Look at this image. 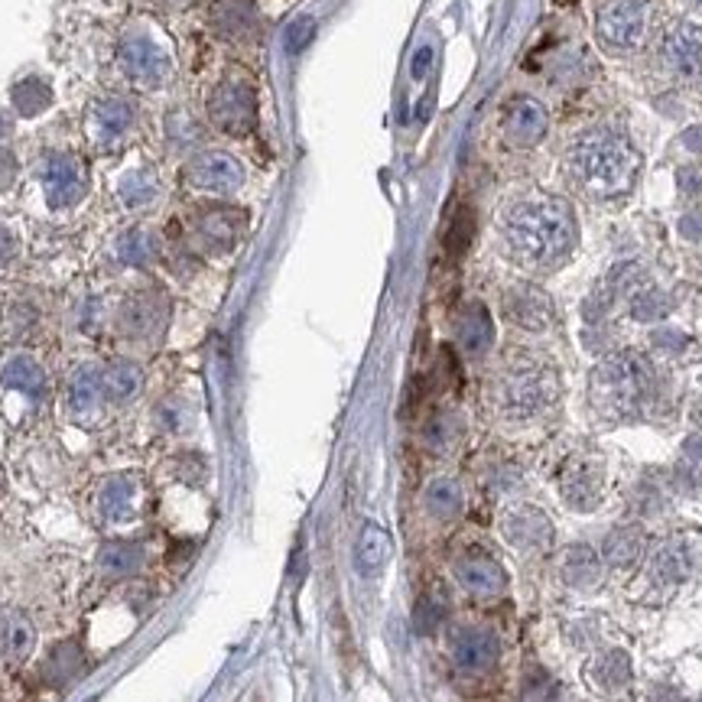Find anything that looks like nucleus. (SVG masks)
<instances>
[{"instance_id": "37", "label": "nucleus", "mask_w": 702, "mask_h": 702, "mask_svg": "<svg viewBox=\"0 0 702 702\" xmlns=\"http://www.w3.org/2000/svg\"><path fill=\"white\" fill-rule=\"evenodd\" d=\"M78 670H82V654H78L75 644H62L56 654H52V660H49V676L56 683L72 680Z\"/></svg>"}, {"instance_id": "4", "label": "nucleus", "mask_w": 702, "mask_h": 702, "mask_svg": "<svg viewBox=\"0 0 702 702\" xmlns=\"http://www.w3.org/2000/svg\"><path fill=\"white\" fill-rule=\"evenodd\" d=\"M208 121L228 137H247L257 124V95L247 78H221L208 95Z\"/></svg>"}, {"instance_id": "10", "label": "nucleus", "mask_w": 702, "mask_h": 702, "mask_svg": "<svg viewBox=\"0 0 702 702\" xmlns=\"http://www.w3.org/2000/svg\"><path fill=\"white\" fill-rule=\"evenodd\" d=\"M553 397V377L543 368H520L504 381L501 403L511 416H533Z\"/></svg>"}, {"instance_id": "15", "label": "nucleus", "mask_w": 702, "mask_h": 702, "mask_svg": "<svg viewBox=\"0 0 702 702\" xmlns=\"http://www.w3.org/2000/svg\"><path fill=\"white\" fill-rule=\"evenodd\" d=\"M504 312L514 325H524V329L540 332L553 319V299L546 296L540 286L520 283L504 296Z\"/></svg>"}, {"instance_id": "27", "label": "nucleus", "mask_w": 702, "mask_h": 702, "mask_svg": "<svg viewBox=\"0 0 702 702\" xmlns=\"http://www.w3.org/2000/svg\"><path fill=\"white\" fill-rule=\"evenodd\" d=\"M426 511L439 520H452L462 511V488L452 478H436L426 488Z\"/></svg>"}, {"instance_id": "38", "label": "nucleus", "mask_w": 702, "mask_h": 702, "mask_svg": "<svg viewBox=\"0 0 702 702\" xmlns=\"http://www.w3.org/2000/svg\"><path fill=\"white\" fill-rule=\"evenodd\" d=\"M442 615H446V611H442V605L436 602V598H420V602H416V611H413V624H416V631L420 634H429V631H436L439 628V621H442Z\"/></svg>"}, {"instance_id": "13", "label": "nucleus", "mask_w": 702, "mask_h": 702, "mask_svg": "<svg viewBox=\"0 0 702 702\" xmlns=\"http://www.w3.org/2000/svg\"><path fill=\"white\" fill-rule=\"evenodd\" d=\"M166 325V296L160 290H140L121 306V332L137 338V342H150L163 332Z\"/></svg>"}, {"instance_id": "24", "label": "nucleus", "mask_w": 702, "mask_h": 702, "mask_svg": "<svg viewBox=\"0 0 702 702\" xmlns=\"http://www.w3.org/2000/svg\"><path fill=\"white\" fill-rule=\"evenodd\" d=\"M663 56L673 65L676 72L683 75H693L699 72L702 65V33L696 26H680V30H673L667 36V43H663Z\"/></svg>"}, {"instance_id": "35", "label": "nucleus", "mask_w": 702, "mask_h": 702, "mask_svg": "<svg viewBox=\"0 0 702 702\" xmlns=\"http://www.w3.org/2000/svg\"><path fill=\"white\" fill-rule=\"evenodd\" d=\"M475 238V212L472 208H459V212L452 215L449 221V228H446V238H442V244H446V251L452 257H462L465 254V247L472 244Z\"/></svg>"}, {"instance_id": "7", "label": "nucleus", "mask_w": 702, "mask_h": 702, "mask_svg": "<svg viewBox=\"0 0 702 702\" xmlns=\"http://www.w3.org/2000/svg\"><path fill=\"white\" fill-rule=\"evenodd\" d=\"M647 30V4L644 0H615L598 13L595 33L598 43L611 52H628L637 49Z\"/></svg>"}, {"instance_id": "1", "label": "nucleus", "mask_w": 702, "mask_h": 702, "mask_svg": "<svg viewBox=\"0 0 702 702\" xmlns=\"http://www.w3.org/2000/svg\"><path fill=\"white\" fill-rule=\"evenodd\" d=\"M576 215L566 199H524L504 212V241L517 260L550 267L576 244Z\"/></svg>"}, {"instance_id": "18", "label": "nucleus", "mask_w": 702, "mask_h": 702, "mask_svg": "<svg viewBox=\"0 0 702 702\" xmlns=\"http://www.w3.org/2000/svg\"><path fill=\"white\" fill-rule=\"evenodd\" d=\"M114 192H117V199H121V205H127V208L153 205L156 195H160V179H156V169L150 163H143V156H140V163L127 166V169L117 173Z\"/></svg>"}, {"instance_id": "34", "label": "nucleus", "mask_w": 702, "mask_h": 702, "mask_svg": "<svg viewBox=\"0 0 702 702\" xmlns=\"http://www.w3.org/2000/svg\"><path fill=\"white\" fill-rule=\"evenodd\" d=\"M4 381L13 390H20V394H30V397L43 394V371H39L36 361L30 358H13L4 368Z\"/></svg>"}, {"instance_id": "23", "label": "nucleus", "mask_w": 702, "mask_h": 702, "mask_svg": "<svg viewBox=\"0 0 702 702\" xmlns=\"http://www.w3.org/2000/svg\"><path fill=\"white\" fill-rule=\"evenodd\" d=\"M390 553H394V540H390V533L377 524H364L361 537H358V546H355V569L361 576H377L384 566Z\"/></svg>"}, {"instance_id": "29", "label": "nucleus", "mask_w": 702, "mask_h": 702, "mask_svg": "<svg viewBox=\"0 0 702 702\" xmlns=\"http://www.w3.org/2000/svg\"><path fill=\"white\" fill-rule=\"evenodd\" d=\"M98 566L108 576H130V572H137L143 566V550L137 543H111L101 550Z\"/></svg>"}, {"instance_id": "39", "label": "nucleus", "mask_w": 702, "mask_h": 702, "mask_svg": "<svg viewBox=\"0 0 702 702\" xmlns=\"http://www.w3.org/2000/svg\"><path fill=\"white\" fill-rule=\"evenodd\" d=\"M312 36H316V20H312V17H296L283 33L286 49H290V52H303Z\"/></svg>"}, {"instance_id": "21", "label": "nucleus", "mask_w": 702, "mask_h": 702, "mask_svg": "<svg viewBox=\"0 0 702 702\" xmlns=\"http://www.w3.org/2000/svg\"><path fill=\"white\" fill-rule=\"evenodd\" d=\"M208 17L225 39H251L257 30V10L251 0H215Z\"/></svg>"}, {"instance_id": "42", "label": "nucleus", "mask_w": 702, "mask_h": 702, "mask_svg": "<svg viewBox=\"0 0 702 702\" xmlns=\"http://www.w3.org/2000/svg\"><path fill=\"white\" fill-rule=\"evenodd\" d=\"M429 65H433V46H420L413 52V65H410L413 78H423L429 72Z\"/></svg>"}, {"instance_id": "2", "label": "nucleus", "mask_w": 702, "mask_h": 702, "mask_svg": "<svg viewBox=\"0 0 702 702\" xmlns=\"http://www.w3.org/2000/svg\"><path fill=\"white\" fill-rule=\"evenodd\" d=\"M569 169L595 199H615L634 186L637 153L615 130H589L569 147Z\"/></svg>"}, {"instance_id": "9", "label": "nucleus", "mask_w": 702, "mask_h": 702, "mask_svg": "<svg viewBox=\"0 0 702 702\" xmlns=\"http://www.w3.org/2000/svg\"><path fill=\"white\" fill-rule=\"evenodd\" d=\"M195 241L208 254H228L244 234V212L231 205H208L195 215Z\"/></svg>"}, {"instance_id": "3", "label": "nucleus", "mask_w": 702, "mask_h": 702, "mask_svg": "<svg viewBox=\"0 0 702 702\" xmlns=\"http://www.w3.org/2000/svg\"><path fill=\"white\" fill-rule=\"evenodd\" d=\"M650 387L647 364L637 355H618L605 364H598L592 374V403L608 420H624L637 410Z\"/></svg>"}, {"instance_id": "25", "label": "nucleus", "mask_w": 702, "mask_h": 702, "mask_svg": "<svg viewBox=\"0 0 702 702\" xmlns=\"http://www.w3.org/2000/svg\"><path fill=\"white\" fill-rule=\"evenodd\" d=\"M36 644V631L26 615L20 611H7L0 615V654H4L10 663H20L30 657V650Z\"/></svg>"}, {"instance_id": "6", "label": "nucleus", "mask_w": 702, "mask_h": 702, "mask_svg": "<svg viewBox=\"0 0 702 702\" xmlns=\"http://www.w3.org/2000/svg\"><path fill=\"white\" fill-rule=\"evenodd\" d=\"M117 65H121V75L130 85L140 91H156L169 82V56L166 49L150 39L147 33H130L124 36L121 49H117Z\"/></svg>"}, {"instance_id": "5", "label": "nucleus", "mask_w": 702, "mask_h": 702, "mask_svg": "<svg viewBox=\"0 0 702 702\" xmlns=\"http://www.w3.org/2000/svg\"><path fill=\"white\" fill-rule=\"evenodd\" d=\"M134 127H137L134 108H130V101L117 95L95 98L85 111V137L91 143V150H98V153L121 150L127 137L134 134Z\"/></svg>"}, {"instance_id": "11", "label": "nucleus", "mask_w": 702, "mask_h": 702, "mask_svg": "<svg viewBox=\"0 0 702 702\" xmlns=\"http://www.w3.org/2000/svg\"><path fill=\"white\" fill-rule=\"evenodd\" d=\"M546 111L540 101H533L530 95H517L507 101L504 108V117H501V130H504V140L511 143V147H537L546 134Z\"/></svg>"}, {"instance_id": "30", "label": "nucleus", "mask_w": 702, "mask_h": 702, "mask_svg": "<svg viewBox=\"0 0 702 702\" xmlns=\"http://www.w3.org/2000/svg\"><path fill=\"white\" fill-rule=\"evenodd\" d=\"M602 556L608 559L611 566H631L637 556H641V533L628 530V527H618L608 533V540L602 543Z\"/></svg>"}, {"instance_id": "8", "label": "nucleus", "mask_w": 702, "mask_h": 702, "mask_svg": "<svg viewBox=\"0 0 702 702\" xmlns=\"http://www.w3.org/2000/svg\"><path fill=\"white\" fill-rule=\"evenodd\" d=\"M186 182L208 195H231L241 189L244 169L225 150H199L186 163Z\"/></svg>"}, {"instance_id": "32", "label": "nucleus", "mask_w": 702, "mask_h": 702, "mask_svg": "<svg viewBox=\"0 0 702 702\" xmlns=\"http://www.w3.org/2000/svg\"><path fill=\"white\" fill-rule=\"evenodd\" d=\"M117 257H121L124 264H130V267L150 264V260L156 257V238H153L147 228L127 231L124 238H121V244H117Z\"/></svg>"}, {"instance_id": "40", "label": "nucleus", "mask_w": 702, "mask_h": 702, "mask_svg": "<svg viewBox=\"0 0 702 702\" xmlns=\"http://www.w3.org/2000/svg\"><path fill=\"white\" fill-rule=\"evenodd\" d=\"M663 309H667V303H663V296H657V293H647L641 299H634V306H631L634 319H657Z\"/></svg>"}, {"instance_id": "22", "label": "nucleus", "mask_w": 702, "mask_h": 702, "mask_svg": "<svg viewBox=\"0 0 702 702\" xmlns=\"http://www.w3.org/2000/svg\"><path fill=\"white\" fill-rule=\"evenodd\" d=\"M507 537L514 540L520 550H546L553 543V527L540 511L533 507H517L514 514H507Z\"/></svg>"}, {"instance_id": "17", "label": "nucleus", "mask_w": 702, "mask_h": 702, "mask_svg": "<svg viewBox=\"0 0 702 702\" xmlns=\"http://www.w3.org/2000/svg\"><path fill=\"white\" fill-rule=\"evenodd\" d=\"M455 579L472 595H498L507 582L498 559H491L488 553H478V550L465 553L459 563H455Z\"/></svg>"}, {"instance_id": "14", "label": "nucleus", "mask_w": 702, "mask_h": 702, "mask_svg": "<svg viewBox=\"0 0 702 702\" xmlns=\"http://www.w3.org/2000/svg\"><path fill=\"white\" fill-rule=\"evenodd\" d=\"M143 507V485L134 475H117L111 481H104V488L98 494V511L108 524H127L134 520Z\"/></svg>"}, {"instance_id": "36", "label": "nucleus", "mask_w": 702, "mask_h": 702, "mask_svg": "<svg viewBox=\"0 0 702 702\" xmlns=\"http://www.w3.org/2000/svg\"><path fill=\"white\" fill-rule=\"evenodd\" d=\"M654 569H657V576L660 579H667V582H676V579H683L686 572H689V553L683 550V546H663V550L657 553L654 559Z\"/></svg>"}, {"instance_id": "16", "label": "nucleus", "mask_w": 702, "mask_h": 702, "mask_svg": "<svg viewBox=\"0 0 702 702\" xmlns=\"http://www.w3.org/2000/svg\"><path fill=\"white\" fill-rule=\"evenodd\" d=\"M501 654V644L488 628H462L452 634V657L462 670H488Z\"/></svg>"}, {"instance_id": "26", "label": "nucleus", "mask_w": 702, "mask_h": 702, "mask_svg": "<svg viewBox=\"0 0 702 702\" xmlns=\"http://www.w3.org/2000/svg\"><path fill=\"white\" fill-rule=\"evenodd\" d=\"M101 384H104V397L121 403V400L137 397V390L143 384V374H140L137 364L117 361V364H111V368L101 371Z\"/></svg>"}, {"instance_id": "12", "label": "nucleus", "mask_w": 702, "mask_h": 702, "mask_svg": "<svg viewBox=\"0 0 702 702\" xmlns=\"http://www.w3.org/2000/svg\"><path fill=\"white\" fill-rule=\"evenodd\" d=\"M39 179H43L46 202L52 208L75 205L85 192V169L72 153H52L43 166V173H39Z\"/></svg>"}, {"instance_id": "31", "label": "nucleus", "mask_w": 702, "mask_h": 702, "mask_svg": "<svg viewBox=\"0 0 702 702\" xmlns=\"http://www.w3.org/2000/svg\"><path fill=\"white\" fill-rule=\"evenodd\" d=\"M566 501L572 507H582V511H589L595 504V494H598V472L589 465H576L572 472L566 475Z\"/></svg>"}, {"instance_id": "28", "label": "nucleus", "mask_w": 702, "mask_h": 702, "mask_svg": "<svg viewBox=\"0 0 702 702\" xmlns=\"http://www.w3.org/2000/svg\"><path fill=\"white\" fill-rule=\"evenodd\" d=\"M598 572H602V559H598V553L589 550V546H572V550L566 553V559H563L566 582L582 585V589H585V585H595Z\"/></svg>"}, {"instance_id": "19", "label": "nucleus", "mask_w": 702, "mask_h": 702, "mask_svg": "<svg viewBox=\"0 0 702 702\" xmlns=\"http://www.w3.org/2000/svg\"><path fill=\"white\" fill-rule=\"evenodd\" d=\"M101 400H104V384H101V371L85 364V368H78L72 377H69V413L75 420H95V413L101 410Z\"/></svg>"}, {"instance_id": "41", "label": "nucleus", "mask_w": 702, "mask_h": 702, "mask_svg": "<svg viewBox=\"0 0 702 702\" xmlns=\"http://www.w3.org/2000/svg\"><path fill=\"white\" fill-rule=\"evenodd\" d=\"M524 699L527 702H546V699H553V683H550V676H537V680H527L524 683Z\"/></svg>"}, {"instance_id": "33", "label": "nucleus", "mask_w": 702, "mask_h": 702, "mask_svg": "<svg viewBox=\"0 0 702 702\" xmlns=\"http://www.w3.org/2000/svg\"><path fill=\"white\" fill-rule=\"evenodd\" d=\"M166 140H169V147H176V150H195L202 140V127L189 111L179 108L166 117Z\"/></svg>"}, {"instance_id": "20", "label": "nucleus", "mask_w": 702, "mask_h": 702, "mask_svg": "<svg viewBox=\"0 0 702 702\" xmlns=\"http://www.w3.org/2000/svg\"><path fill=\"white\" fill-rule=\"evenodd\" d=\"M455 338H459V345L465 355H485L494 342V322H491V312L481 306V303H468L462 309L459 322H455Z\"/></svg>"}]
</instances>
